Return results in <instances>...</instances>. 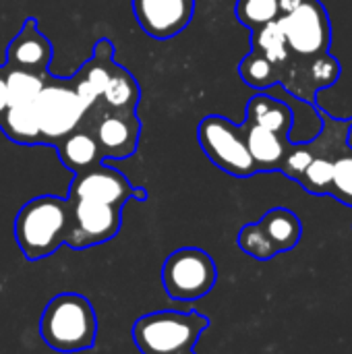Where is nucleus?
<instances>
[{
	"label": "nucleus",
	"mask_w": 352,
	"mask_h": 354,
	"mask_svg": "<svg viewBox=\"0 0 352 354\" xmlns=\"http://www.w3.org/2000/svg\"><path fill=\"white\" fill-rule=\"evenodd\" d=\"M71 199L41 195L27 201L15 218V241L25 259L39 261L56 253L68 232Z\"/></svg>",
	"instance_id": "1"
},
{
	"label": "nucleus",
	"mask_w": 352,
	"mask_h": 354,
	"mask_svg": "<svg viewBox=\"0 0 352 354\" xmlns=\"http://www.w3.org/2000/svg\"><path fill=\"white\" fill-rule=\"evenodd\" d=\"M44 342L58 353H79L95 344L98 317L89 299L77 292L54 297L39 322Z\"/></svg>",
	"instance_id": "2"
},
{
	"label": "nucleus",
	"mask_w": 352,
	"mask_h": 354,
	"mask_svg": "<svg viewBox=\"0 0 352 354\" xmlns=\"http://www.w3.org/2000/svg\"><path fill=\"white\" fill-rule=\"evenodd\" d=\"M207 326L210 319L195 311H158L135 322L133 342L141 354H185L195 348Z\"/></svg>",
	"instance_id": "3"
},
{
	"label": "nucleus",
	"mask_w": 352,
	"mask_h": 354,
	"mask_svg": "<svg viewBox=\"0 0 352 354\" xmlns=\"http://www.w3.org/2000/svg\"><path fill=\"white\" fill-rule=\"evenodd\" d=\"M197 139L205 156L220 170L239 178H247L257 172L255 162L247 149L245 127H239L224 116L210 114L199 122Z\"/></svg>",
	"instance_id": "4"
},
{
	"label": "nucleus",
	"mask_w": 352,
	"mask_h": 354,
	"mask_svg": "<svg viewBox=\"0 0 352 354\" xmlns=\"http://www.w3.org/2000/svg\"><path fill=\"white\" fill-rule=\"evenodd\" d=\"M33 108L39 120L41 145H56L64 135L79 129L87 116V110L71 87V81L58 77H46Z\"/></svg>",
	"instance_id": "5"
},
{
	"label": "nucleus",
	"mask_w": 352,
	"mask_h": 354,
	"mask_svg": "<svg viewBox=\"0 0 352 354\" xmlns=\"http://www.w3.org/2000/svg\"><path fill=\"white\" fill-rule=\"evenodd\" d=\"M218 270L210 253L185 247L168 255L162 266V284L174 301H197L214 288Z\"/></svg>",
	"instance_id": "6"
},
{
	"label": "nucleus",
	"mask_w": 352,
	"mask_h": 354,
	"mask_svg": "<svg viewBox=\"0 0 352 354\" xmlns=\"http://www.w3.org/2000/svg\"><path fill=\"white\" fill-rule=\"evenodd\" d=\"M288 50L303 58L328 54L332 41V27L328 10L319 0H303L295 10L278 17Z\"/></svg>",
	"instance_id": "7"
},
{
	"label": "nucleus",
	"mask_w": 352,
	"mask_h": 354,
	"mask_svg": "<svg viewBox=\"0 0 352 354\" xmlns=\"http://www.w3.org/2000/svg\"><path fill=\"white\" fill-rule=\"evenodd\" d=\"M122 226V207L89 199H71V222L64 245L89 249L112 241Z\"/></svg>",
	"instance_id": "8"
},
{
	"label": "nucleus",
	"mask_w": 352,
	"mask_h": 354,
	"mask_svg": "<svg viewBox=\"0 0 352 354\" xmlns=\"http://www.w3.org/2000/svg\"><path fill=\"white\" fill-rule=\"evenodd\" d=\"M133 12L145 35L170 39L191 23L195 0H133Z\"/></svg>",
	"instance_id": "9"
},
{
	"label": "nucleus",
	"mask_w": 352,
	"mask_h": 354,
	"mask_svg": "<svg viewBox=\"0 0 352 354\" xmlns=\"http://www.w3.org/2000/svg\"><path fill=\"white\" fill-rule=\"evenodd\" d=\"M133 195L135 187L127 180V176L104 164L75 174L68 189V199H89L114 207H122Z\"/></svg>",
	"instance_id": "10"
},
{
	"label": "nucleus",
	"mask_w": 352,
	"mask_h": 354,
	"mask_svg": "<svg viewBox=\"0 0 352 354\" xmlns=\"http://www.w3.org/2000/svg\"><path fill=\"white\" fill-rule=\"evenodd\" d=\"M93 137L100 145L102 160H124L137 151L141 137V122L137 112L106 110L93 127Z\"/></svg>",
	"instance_id": "11"
},
{
	"label": "nucleus",
	"mask_w": 352,
	"mask_h": 354,
	"mask_svg": "<svg viewBox=\"0 0 352 354\" xmlns=\"http://www.w3.org/2000/svg\"><path fill=\"white\" fill-rule=\"evenodd\" d=\"M112 54H114L112 41L98 39L93 46V56L68 79L71 87L75 89L77 97L81 100L87 112H91L100 104V97L112 77V71L116 66Z\"/></svg>",
	"instance_id": "12"
},
{
	"label": "nucleus",
	"mask_w": 352,
	"mask_h": 354,
	"mask_svg": "<svg viewBox=\"0 0 352 354\" xmlns=\"http://www.w3.org/2000/svg\"><path fill=\"white\" fill-rule=\"evenodd\" d=\"M52 62V44L39 31L35 19H25L21 31L10 39L6 48V64L8 68H21L46 75Z\"/></svg>",
	"instance_id": "13"
},
{
	"label": "nucleus",
	"mask_w": 352,
	"mask_h": 354,
	"mask_svg": "<svg viewBox=\"0 0 352 354\" xmlns=\"http://www.w3.org/2000/svg\"><path fill=\"white\" fill-rule=\"evenodd\" d=\"M58 158L62 162L64 168L73 170L75 174L89 170L98 164H102V151L100 145L93 137V133L89 129H75L73 133L64 135L58 143Z\"/></svg>",
	"instance_id": "14"
},
{
	"label": "nucleus",
	"mask_w": 352,
	"mask_h": 354,
	"mask_svg": "<svg viewBox=\"0 0 352 354\" xmlns=\"http://www.w3.org/2000/svg\"><path fill=\"white\" fill-rule=\"evenodd\" d=\"M243 127H245L247 149L255 162L257 172L259 170H280L282 160L288 149L286 137H280L263 127L249 124V122H245Z\"/></svg>",
	"instance_id": "15"
},
{
	"label": "nucleus",
	"mask_w": 352,
	"mask_h": 354,
	"mask_svg": "<svg viewBox=\"0 0 352 354\" xmlns=\"http://www.w3.org/2000/svg\"><path fill=\"white\" fill-rule=\"evenodd\" d=\"M245 122L263 127L280 137H288V133L293 129V110L284 102H280L272 95L259 93L249 100Z\"/></svg>",
	"instance_id": "16"
},
{
	"label": "nucleus",
	"mask_w": 352,
	"mask_h": 354,
	"mask_svg": "<svg viewBox=\"0 0 352 354\" xmlns=\"http://www.w3.org/2000/svg\"><path fill=\"white\" fill-rule=\"evenodd\" d=\"M2 133L21 145H41L39 120L35 114L33 104H15L8 106L0 118Z\"/></svg>",
	"instance_id": "17"
},
{
	"label": "nucleus",
	"mask_w": 352,
	"mask_h": 354,
	"mask_svg": "<svg viewBox=\"0 0 352 354\" xmlns=\"http://www.w3.org/2000/svg\"><path fill=\"white\" fill-rule=\"evenodd\" d=\"M259 226L263 228V232L268 234V239L272 241V245L276 247L278 253L290 251L299 245L301 241V220L297 218V214H293L290 209L284 207H274L270 209L261 220Z\"/></svg>",
	"instance_id": "18"
},
{
	"label": "nucleus",
	"mask_w": 352,
	"mask_h": 354,
	"mask_svg": "<svg viewBox=\"0 0 352 354\" xmlns=\"http://www.w3.org/2000/svg\"><path fill=\"white\" fill-rule=\"evenodd\" d=\"M141 100V89L137 79L120 64L114 66L112 77L100 97L106 110L114 112H137V104Z\"/></svg>",
	"instance_id": "19"
},
{
	"label": "nucleus",
	"mask_w": 352,
	"mask_h": 354,
	"mask_svg": "<svg viewBox=\"0 0 352 354\" xmlns=\"http://www.w3.org/2000/svg\"><path fill=\"white\" fill-rule=\"evenodd\" d=\"M251 46H253L255 52L263 54L276 66H282L284 62H288L290 50H288L284 31H282V25H280L278 19L272 21V23H268V25H263V27L253 29Z\"/></svg>",
	"instance_id": "20"
},
{
	"label": "nucleus",
	"mask_w": 352,
	"mask_h": 354,
	"mask_svg": "<svg viewBox=\"0 0 352 354\" xmlns=\"http://www.w3.org/2000/svg\"><path fill=\"white\" fill-rule=\"evenodd\" d=\"M6 71V95H8V106L15 104H33L35 97L39 95L46 75L31 73V71H21V68H8Z\"/></svg>",
	"instance_id": "21"
},
{
	"label": "nucleus",
	"mask_w": 352,
	"mask_h": 354,
	"mask_svg": "<svg viewBox=\"0 0 352 354\" xmlns=\"http://www.w3.org/2000/svg\"><path fill=\"white\" fill-rule=\"evenodd\" d=\"M241 79L255 89H268L278 83L280 79V66H276L272 60H268L263 54L251 50L239 64Z\"/></svg>",
	"instance_id": "22"
},
{
	"label": "nucleus",
	"mask_w": 352,
	"mask_h": 354,
	"mask_svg": "<svg viewBox=\"0 0 352 354\" xmlns=\"http://www.w3.org/2000/svg\"><path fill=\"white\" fill-rule=\"evenodd\" d=\"M234 10L243 25L257 29L280 17V0H237Z\"/></svg>",
	"instance_id": "23"
},
{
	"label": "nucleus",
	"mask_w": 352,
	"mask_h": 354,
	"mask_svg": "<svg viewBox=\"0 0 352 354\" xmlns=\"http://www.w3.org/2000/svg\"><path fill=\"white\" fill-rule=\"evenodd\" d=\"M332 178H334V160L328 158V156H315L311 160V164L305 168V172L299 178V183L309 193L324 195V193H330Z\"/></svg>",
	"instance_id": "24"
},
{
	"label": "nucleus",
	"mask_w": 352,
	"mask_h": 354,
	"mask_svg": "<svg viewBox=\"0 0 352 354\" xmlns=\"http://www.w3.org/2000/svg\"><path fill=\"white\" fill-rule=\"evenodd\" d=\"M239 247L251 255L253 259H259V261H268L272 257L278 255L276 247L272 245V241L268 239V234L263 232V228L257 224H247L241 228L239 232Z\"/></svg>",
	"instance_id": "25"
},
{
	"label": "nucleus",
	"mask_w": 352,
	"mask_h": 354,
	"mask_svg": "<svg viewBox=\"0 0 352 354\" xmlns=\"http://www.w3.org/2000/svg\"><path fill=\"white\" fill-rule=\"evenodd\" d=\"M330 193L352 205V151L340 153L334 160V178Z\"/></svg>",
	"instance_id": "26"
},
{
	"label": "nucleus",
	"mask_w": 352,
	"mask_h": 354,
	"mask_svg": "<svg viewBox=\"0 0 352 354\" xmlns=\"http://www.w3.org/2000/svg\"><path fill=\"white\" fill-rule=\"evenodd\" d=\"M313 158H315V149H313L309 143L293 145V147H288V149H286V156H284V160H282L280 170H282L286 176H290V178L299 180V178L303 176L305 168L311 164V160H313Z\"/></svg>",
	"instance_id": "27"
},
{
	"label": "nucleus",
	"mask_w": 352,
	"mask_h": 354,
	"mask_svg": "<svg viewBox=\"0 0 352 354\" xmlns=\"http://www.w3.org/2000/svg\"><path fill=\"white\" fill-rule=\"evenodd\" d=\"M311 60V77L315 87H330L338 79V62L330 54H322Z\"/></svg>",
	"instance_id": "28"
},
{
	"label": "nucleus",
	"mask_w": 352,
	"mask_h": 354,
	"mask_svg": "<svg viewBox=\"0 0 352 354\" xmlns=\"http://www.w3.org/2000/svg\"><path fill=\"white\" fill-rule=\"evenodd\" d=\"M8 108V95H6V71L0 66V118Z\"/></svg>",
	"instance_id": "29"
},
{
	"label": "nucleus",
	"mask_w": 352,
	"mask_h": 354,
	"mask_svg": "<svg viewBox=\"0 0 352 354\" xmlns=\"http://www.w3.org/2000/svg\"><path fill=\"white\" fill-rule=\"evenodd\" d=\"M303 0H280V15H286L290 10H295Z\"/></svg>",
	"instance_id": "30"
},
{
	"label": "nucleus",
	"mask_w": 352,
	"mask_h": 354,
	"mask_svg": "<svg viewBox=\"0 0 352 354\" xmlns=\"http://www.w3.org/2000/svg\"><path fill=\"white\" fill-rule=\"evenodd\" d=\"M133 197L139 199V201H145V199H147V191L141 189V187H135V195H133Z\"/></svg>",
	"instance_id": "31"
},
{
	"label": "nucleus",
	"mask_w": 352,
	"mask_h": 354,
	"mask_svg": "<svg viewBox=\"0 0 352 354\" xmlns=\"http://www.w3.org/2000/svg\"><path fill=\"white\" fill-rule=\"evenodd\" d=\"M185 354H195V351H189V353H185Z\"/></svg>",
	"instance_id": "32"
}]
</instances>
